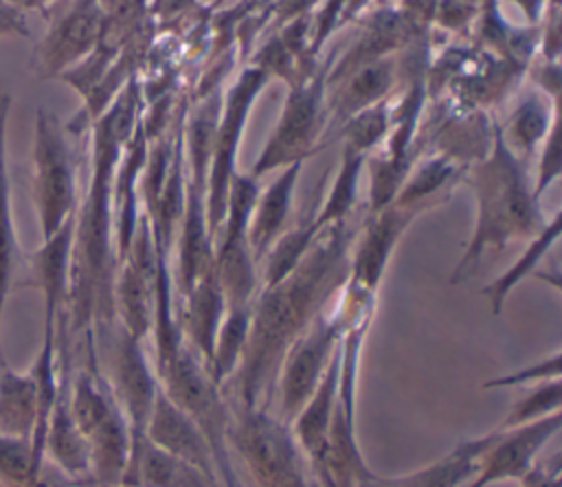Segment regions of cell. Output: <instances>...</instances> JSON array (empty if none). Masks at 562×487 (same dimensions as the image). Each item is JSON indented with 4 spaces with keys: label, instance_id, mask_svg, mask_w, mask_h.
Here are the masks:
<instances>
[{
    "label": "cell",
    "instance_id": "cell-23",
    "mask_svg": "<svg viewBox=\"0 0 562 487\" xmlns=\"http://www.w3.org/2000/svg\"><path fill=\"white\" fill-rule=\"evenodd\" d=\"M40 430V390L31 369H0V434L35 441Z\"/></svg>",
    "mask_w": 562,
    "mask_h": 487
},
{
    "label": "cell",
    "instance_id": "cell-15",
    "mask_svg": "<svg viewBox=\"0 0 562 487\" xmlns=\"http://www.w3.org/2000/svg\"><path fill=\"white\" fill-rule=\"evenodd\" d=\"M145 437L158 448L176 454L178 458L195 465L209 478L217 480L213 454L206 437L195 426V421L169 399V395L158 388L149 419L145 423Z\"/></svg>",
    "mask_w": 562,
    "mask_h": 487
},
{
    "label": "cell",
    "instance_id": "cell-3",
    "mask_svg": "<svg viewBox=\"0 0 562 487\" xmlns=\"http://www.w3.org/2000/svg\"><path fill=\"white\" fill-rule=\"evenodd\" d=\"M461 180L474 193L476 222L450 274L452 285L476 270L483 254L501 252L516 241H529L547 224L522 165L507 147L501 127H494L487 154L472 162Z\"/></svg>",
    "mask_w": 562,
    "mask_h": 487
},
{
    "label": "cell",
    "instance_id": "cell-11",
    "mask_svg": "<svg viewBox=\"0 0 562 487\" xmlns=\"http://www.w3.org/2000/svg\"><path fill=\"white\" fill-rule=\"evenodd\" d=\"M562 410L536 421L498 430L476 461L472 478L463 487H490L503 480H518L538 458L540 450L560 432Z\"/></svg>",
    "mask_w": 562,
    "mask_h": 487
},
{
    "label": "cell",
    "instance_id": "cell-22",
    "mask_svg": "<svg viewBox=\"0 0 562 487\" xmlns=\"http://www.w3.org/2000/svg\"><path fill=\"white\" fill-rule=\"evenodd\" d=\"M11 110V94L0 92V327L4 305L15 285V274L22 263V248L18 241L13 200H11V180L7 167V118Z\"/></svg>",
    "mask_w": 562,
    "mask_h": 487
},
{
    "label": "cell",
    "instance_id": "cell-6",
    "mask_svg": "<svg viewBox=\"0 0 562 487\" xmlns=\"http://www.w3.org/2000/svg\"><path fill=\"white\" fill-rule=\"evenodd\" d=\"M31 193L42 239L50 237L77 211V160L68 143V129L59 118L35 110L31 145Z\"/></svg>",
    "mask_w": 562,
    "mask_h": 487
},
{
    "label": "cell",
    "instance_id": "cell-27",
    "mask_svg": "<svg viewBox=\"0 0 562 487\" xmlns=\"http://www.w3.org/2000/svg\"><path fill=\"white\" fill-rule=\"evenodd\" d=\"M250 307L252 303L246 307H231L224 312L222 325L215 336L211 364H209V373L220 388L226 386V382L233 377V373L241 362V353H244L248 327H250Z\"/></svg>",
    "mask_w": 562,
    "mask_h": 487
},
{
    "label": "cell",
    "instance_id": "cell-36",
    "mask_svg": "<svg viewBox=\"0 0 562 487\" xmlns=\"http://www.w3.org/2000/svg\"><path fill=\"white\" fill-rule=\"evenodd\" d=\"M29 33L31 31H29L24 13H20L18 9H13L0 0V39L2 37H26Z\"/></svg>",
    "mask_w": 562,
    "mask_h": 487
},
{
    "label": "cell",
    "instance_id": "cell-21",
    "mask_svg": "<svg viewBox=\"0 0 562 487\" xmlns=\"http://www.w3.org/2000/svg\"><path fill=\"white\" fill-rule=\"evenodd\" d=\"M303 162H292L283 167V171L268 184L266 191H259L250 222H248V244L257 259L270 250V246L279 239L290 217L294 186L299 180Z\"/></svg>",
    "mask_w": 562,
    "mask_h": 487
},
{
    "label": "cell",
    "instance_id": "cell-20",
    "mask_svg": "<svg viewBox=\"0 0 562 487\" xmlns=\"http://www.w3.org/2000/svg\"><path fill=\"white\" fill-rule=\"evenodd\" d=\"M66 384H68V373L61 380L57 399L48 415L44 439H42V452H44V461H50L66 478H70L72 483H88L90 450H88L86 437L81 434V430L77 428L68 410Z\"/></svg>",
    "mask_w": 562,
    "mask_h": 487
},
{
    "label": "cell",
    "instance_id": "cell-37",
    "mask_svg": "<svg viewBox=\"0 0 562 487\" xmlns=\"http://www.w3.org/2000/svg\"><path fill=\"white\" fill-rule=\"evenodd\" d=\"M2 2L24 13V11H46V7L53 4L55 0H2Z\"/></svg>",
    "mask_w": 562,
    "mask_h": 487
},
{
    "label": "cell",
    "instance_id": "cell-4",
    "mask_svg": "<svg viewBox=\"0 0 562 487\" xmlns=\"http://www.w3.org/2000/svg\"><path fill=\"white\" fill-rule=\"evenodd\" d=\"M228 448L252 487H310V465L292 426L268 408L231 404Z\"/></svg>",
    "mask_w": 562,
    "mask_h": 487
},
{
    "label": "cell",
    "instance_id": "cell-14",
    "mask_svg": "<svg viewBox=\"0 0 562 487\" xmlns=\"http://www.w3.org/2000/svg\"><path fill=\"white\" fill-rule=\"evenodd\" d=\"M105 382L127 419L132 439L143 437L160 382L143 351V342L123 329L114 338L110 380L105 377Z\"/></svg>",
    "mask_w": 562,
    "mask_h": 487
},
{
    "label": "cell",
    "instance_id": "cell-10",
    "mask_svg": "<svg viewBox=\"0 0 562 487\" xmlns=\"http://www.w3.org/2000/svg\"><path fill=\"white\" fill-rule=\"evenodd\" d=\"M321 99L323 77L292 86L283 114L266 147L259 151L250 175L259 178L279 167L303 162L314 151L321 134Z\"/></svg>",
    "mask_w": 562,
    "mask_h": 487
},
{
    "label": "cell",
    "instance_id": "cell-1",
    "mask_svg": "<svg viewBox=\"0 0 562 487\" xmlns=\"http://www.w3.org/2000/svg\"><path fill=\"white\" fill-rule=\"evenodd\" d=\"M358 228L351 217L323 228L299 265L255 296L241 362L226 382L235 390L233 406L272 410L283 355L347 283Z\"/></svg>",
    "mask_w": 562,
    "mask_h": 487
},
{
    "label": "cell",
    "instance_id": "cell-24",
    "mask_svg": "<svg viewBox=\"0 0 562 487\" xmlns=\"http://www.w3.org/2000/svg\"><path fill=\"white\" fill-rule=\"evenodd\" d=\"M338 81H345V86H340L336 103H331V107L336 105V112L349 118L360 110L382 101L393 83V61L386 57H378L347 72Z\"/></svg>",
    "mask_w": 562,
    "mask_h": 487
},
{
    "label": "cell",
    "instance_id": "cell-8",
    "mask_svg": "<svg viewBox=\"0 0 562 487\" xmlns=\"http://www.w3.org/2000/svg\"><path fill=\"white\" fill-rule=\"evenodd\" d=\"M266 81H268L266 70H261V68L244 70L226 97V107H224L222 118L215 123L209 175H206V222H209V233H211L213 244H215L217 230L226 215V200H228L231 182L237 175L235 162H237V147H239L241 129L246 125L252 101L257 99V94L261 92Z\"/></svg>",
    "mask_w": 562,
    "mask_h": 487
},
{
    "label": "cell",
    "instance_id": "cell-28",
    "mask_svg": "<svg viewBox=\"0 0 562 487\" xmlns=\"http://www.w3.org/2000/svg\"><path fill=\"white\" fill-rule=\"evenodd\" d=\"M0 487H48L44 458L29 439L0 434Z\"/></svg>",
    "mask_w": 562,
    "mask_h": 487
},
{
    "label": "cell",
    "instance_id": "cell-26",
    "mask_svg": "<svg viewBox=\"0 0 562 487\" xmlns=\"http://www.w3.org/2000/svg\"><path fill=\"white\" fill-rule=\"evenodd\" d=\"M364 160H367L364 154L351 149L349 145L342 147V156H340V165L334 175V182L327 189L323 204L312 217L318 233L327 226H334L351 217L356 208V197H358V178Z\"/></svg>",
    "mask_w": 562,
    "mask_h": 487
},
{
    "label": "cell",
    "instance_id": "cell-25",
    "mask_svg": "<svg viewBox=\"0 0 562 487\" xmlns=\"http://www.w3.org/2000/svg\"><path fill=\"white\" fill-rule=\"evenodd\" d=\"M560 226H562V215L560 211L551 217V222H547L527 244V248L522 250V254L490 285L483 287V294L490 301V309L494 316L501 314L505 298L509 296V292L522 281L527 279V274H533L536 265L544 259V254L553 248V244L560 237Z\"/></svg>",
    "mask_w": 562,
    "mask_h": 487
},
{
    "label": "cell",
    "instance_id": "cell-13",
    "mask_svg": "<svg viewBox=\"0 0 562 487\" xmlns=\"http://www.w3.org/2000/svg\"><path fill=\"white\" fill-rule=\"evenodd\" d=\"M422 211L424 208L419 206L391 202L384 208L369 213V219L358 228L351 246L347 283L375 294L400 237Z\"/></svg>",
    "mask_w": 562,
    "mask_h": 487
},
{
    "label": "cell",
    "instance_id": "cell-7",
    "mask_svg": "<svg viewBox=\"0 0 562 487\" xmlns=\"http://www.w3.org/2000/svg\"><path fill=\"white\" fill-rule=\"evenodd\" d=\"M340 292L283 355L274 399L277 415L288 423H292L296 412L312 397L314 388L318 386L321 377L325 375L331 358L340 347V336L347 320Z\"/></svg>",
    "mask_w": 562,
    "mask_h": 487
},
{
    "label": "cell",
    "instance_id": "cell-12",
    "mask_svg": "<svg viewBox=\"0 0 562 487\" xmlns=\"http://www.w3.org/2000/svg\"><path fill=\"white\" fill-rule=\"evenodd\" d=\"M75 215L66 219L50 237L29 252V279L22 285L37 287L44 301V333H66V314L70 301V263H72Z\"/></svg>",
    "mask_w": 562,
    "mask_h": 487
},
{
    "label": "cell",
    "instance_id": "cell-29",
    "mask_svg": "<svg viewBox=\"0 0 562 487\" xmlns=\"http://www.w3.org/2000/svg\"><path fill=\"white\" fill-rule=\"evenodd\" d=\"M316 235H318V230L312 219H307L290 230H283L279 235V239L270 246V250L263 254L266 257L263 287H272L279 281H283L299 265V261L307 254Z\"/></svg>",
    "mask_w": 562,
    "mask_h": 487
},
{
    "label": "cell",
    "instance_id": "cell-2",
    "mask_svg": "<svg viewBox=\"0 0 562 487\" xmlns=\"http://www.w3.org/2000/svg\"><path fill=\"white\" fill-rule=\"evenodd\" d=\"M138 90L134 79L116 94L92 127V167L83 200L75 211L70 301L66 314L68 333L83 331L88 344L94 325H108L114 316L112 285L116 274L112 186L123 147L136 129Z\"/></svg>",
    "mask_w": 562,
    "mask_h": 487
},
{
    "label": "cell",
    "instance_id": "cell-18",
    "mask_svg": "<svg viewBox=\"0 0 562 487\" xmlns=\"http://www.w3.org/2000/svg\"><path fill=\"white\" fill-rule=\"evenodd\" d=\"M336 388H338V351L331 358L325 375L321 377L318 386L314 388L312 397L305 401V406L296 412L292 419V432L305 454V461L310 465V476L314 483L321 478L327 456V437H329V423L336 401Z\"/></svg>",
    "mask_w": 562,
    "mask_h": 487
},
{
    "label": "cell",
    "instance_id": "cell-30",
    "mask_svg": "<svg viewBox=\"0 0 562 487\" xmlns=\"http://www.w3.org/2000/svg\"><path fill=\"white\" fill-rule=\"evenodd\" d=\"M560 408H562V377L533 384L525 395H520L512 404V408L498 423V430H507V428H516V426L536 421L540 417L560 412Z\"/></svg>",
    "mask_w": 562,
    "mask_h": 487
},
{
    "label": "cell",
    "instance_id": "cell-34",
    "mask_svg": "<svg viewBox=\"0 0 562 487\" xmlns=\"http://www.w3.org/2000/svg\"><path fill=\"white\" fill-rule=\"evenodd\" d=\"M562 160H560V143H558V121L551 125V129L544 136V147L538 162V173L533 182V197L540 200V195L560 178Z\"/></svg>",
    "mask_w": 562,
    "mask_h": 487
},
{
    "label": "cell",
    "instance_id": "cell-31",
    "mask_svg": "<svg viewBox=\"0 0 562 487\" xmlns=\"http://www.w3.org/2000/svg\"><path fill=\"white\" fill-rule=\"evenodd\" d=\"M389 127V116H386V101L373 103L358 114L349 116L347 127H345V145L360 154H369L386 134Z\"/></svg>",
    "mask_w": 562,
    "mask_h": 487
},
{
    "label": "cell",
    "instance_id": "cell-32",
    "mask_svg": "<svg viewBox=\"0 0 562 487\" xmlns=\"http://www.w3.org/2000/svg\"><path fill=\"white\" fill-rule=\"evenodd\" d=\"M555 121L558 114H553V118L547 121V110L540 105L538 99L531 97L514 112L509 121V136L522 151H531L540 140H544L547 132Z\"/></svg>",
    "mask_w": 562,
    "mask_h": 487
},
{
    "label": "cell",
    "instance_id": "cell-9",
    "mask_svg": "<svg viewBox=\"0 0 562 487\" xmlns=\"http://www.w3.org/2000/svg\"><path fill=\"white\" fill-rule=\"evenodd\" d=\"M101 0H70L57 11L33 48V70L40 79H59L66 70L86 59L101 42Z\"/></svg>",
    "mask_w": 562,
    "mask_h": 487
},
{
    "label": "cell",
    "instance_id": "cell-19",
    "mask_svg": "<svg viewBox=\"0 0 562 487\" xmlns=\"http://www.w3.org/2000/svg\"><path fill=\"white\" fill-rule=\"evenodd\" d=\"M224 312H226L224 294L220 287L215 265L211 263V268L184 294V312L178 316L182 338H187L184 342L198 353L206 371L211 364L213 344H215V336L222 325Z\"/></svg>",
    "mask_w": 562,
    "mask_h": 487
},
{
    "label": "cell",
    "instance_id": "cell-33",
    "mask_svg": "<svg viewBox=\"0 0 562 487\" xmlns=\"http://www.w3.org/2000/svg\"><path fill=\"white\" fill-rule=\"evenodd\" d=\"M562 377V353L555 349L553 353L544 355L542 360L520 366L514 373H503L496 377H490L481 384L483 390H498V388H509V386H527V384H540L549 380H560Z\"/></svg>",
    "mask_w": 562,
    "mask_h": 487
},
{
    "label": "cell",
    "instance_id": "cell-17",
    "mask_svg": "<svg viewBox=\"0 0 562 487\" xmlns=\"http://www.w3.org/2000/svg\"><path fill=\"white\" fill-rule=\"evenodd\" d=\"M121 487H217L195 465L158 448L145 434L132 439L130 461Z\"/></svg>",
    "mask_w": 562,
    "mask_h": 487
},
{
    "label": "cell",
    "instance_id": "cell-35",
    "mask_svg": "<svg viewBox=\"0 0 562 487\" xmlns=\"http://www.w3.org/2000/svg\"><path fill=\"white\" fill-rule=\"evenodd\" d=\"M518 487H562V454L555 452L536 463L516 480Z\"/></svg>",
    "mask_w": 562,
    "mask_h": 487
},
{
    "label": "cell",
    "instance_id": "cell-5",
    "mask_svg": "<svg viewBox=\"0 0 562 487\" xmlns=\"http://www.w3.org/2000/svg\"><path fill=\"white\" fill-rule=\"evenodd\" d=\"M160 388L178 404L202 430L209 441L215 472L222 476L226 487H241L231 463L228 448V426H231V404L226 393L213 382L204 362L184 342L180 351L156 369Z\"/></svg>",
    "mask_w": 562,
    "mask_h": 487
},
{
    "label": "cell",
    "instance_id": "cell-16",
    "mask_svg": "<svg viewBox=\"0 0 562 487\" xmlns=\"http://www.w3.org/2000/svg\"><path fill=\"white\" fill-rule=\"evenodd\" d=\"M492 432L463 439L441 458L408 474L380 476L373 472L358 487H463L472 478L476 461L487 448Z\"/></svg>",
    "mask_w": 562,
    "mask_h": 487
}]
</instances>
